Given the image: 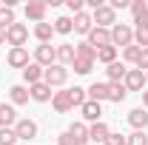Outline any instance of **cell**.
Listing matches in <instances>:
<instances>
[{"mask_svg":"<svg viewBox=\"0 0 148 145\" xmlns=\"http://www.w3.org/2000/svg\"><path fill=\"white\" fill-rule=\"evenodd\" d=\"M43 83H46V85H51V88L66 85V83H69V68H66V66H60V63L49 66V68L43 71Z\"/></svg>","mask_w":148,"mask_h":145,"instance_id":"cell-1","label":"cell"},{"mask_svg":"<svg viewBox=\"0 0 148 145\" xmlns=\"http://www.w3.org/2000/svg\"><path fill=\"white\" fill-rule=\"evenodd\" d=\"M26 40H29V26L26 23H14L6 29V43L12 49H26Z\"/></svg>","mask_w":148,"mask_h":145,"instance_id":"cell-2","label":"cell"},{"mask_svg":"<svg viewBox=\"0 0 148 145\" xmlns=\"http://www.w3.org/2000/svg\"><path fill=\"white\" fill-rule=\"evenodd\" d=\"M91 20H94V26H100V29H114L117 26V12L111 9L108 3H103L100 9L91 12Z\"/></svg>","mask_w":148,"mask_h":145,"instance_id":"cell-3","label":"cell"},{"mask_svg":"<svg viewBox=\"0 0 148 145\" xmlns=\"http://www.w3.org/2000/svg\"><path fill=\"white\" fill-rule=\"evenodd\" d=\"M134 43V29H131L128 23H117L114 29H111V46L114 49H125V46H131Z\"/></svg>","mask_w":148,"mask_h":145,"instance_id":"cell-4","label":"cell"},{"mask_svg":"<svg viewBox=\"0 0 148 145\" xmlns=\"http://www.w3.org/2000/svg\"><path fill=\"white\" fill-rule=\"evenodd\" d=\"M34 63L43 66V68L54 66V63H57V49L51 46V43H40V46L34 49Z\"/></svg>","mask_w":148,"mask_h":145,"instance_id":"cell-5","label":"cell"},{"mask_svg":"<svg viewBox=\"0 0 148 145\" xmlns=\"http://www.w3.org/2000/svg\"><path fill=\"white\" fill-rule=\"evenodd\" d=\"M80 114H83V120L91 125V122H103V103H94V100H86L83 105H80Z\"/></svg>","mask_w":148,"mask_h":145,"instance_id":"cell-6","label":"cell"},{"mask_svg":"<svg viewBox=\"0 0 148 145\" xmlns=\"http://www.w3.org/2000/svg\"><path fill=\"white\" fill-rule=\"evenodd\" d=\"M86 43L94 46V49H106V46H111V29H100V26H94L91 34L86 37Z\"/></svg>","mask_w":148,"mask_h":145,"instance_id":"cell-7","label":"cell"},{"mask_svg":"<svg viewBox=\"0 0 148 145\" xmlns=\"http://www.w3.org/2000/svg\"><path fill=\"white\" fill-rule=\"evenodd\" d=\"M123 85H125L128 91H140V94H143V88H145V71H140V68H128Z\"/></svg>","mask_w":148,"mask_h":145,"instance_id":"cell-8","label":"cell"},{"mask_svg":"<svg viewBox=\"0 0 148 145\" xmlns=\"http://www.w3.org/2000/svg\"><path fill=\"white\" fill-rule=\"evenodd\" d=\"M14 134H17V140H34L37 137V122L29 120V117H23V120L14 122Z\"/></svg>","mask_w":148,"mask_h":145,"instance_id":"cell-9","label":"cell"},{"mask_svg":"<svg viewBox=\"0 0 148 145\" xmlns=\"http://www.w3.org/2000/svg\"><path fill=\"white\" fill-rule=\"evenodd\" d=\"M46 9H49V3L32 0V3H26V17L34 20V26H37V23H46Z\"/></svg>","mask_w":148,"mask_h":145,"instance_id":"cell-10","label":"cell"},{"mask_svg":"<svg viewBox=\"0 0 148 145\" xmlns=\"http://www.w3.org/2000/svg\"><path fill=\"white\" fill-rule=\"evenodd\" d=\"M6 63L12 66V68H26L32 60H29V49H9V54H6Z\"/></svg>","mask_w":148,"mask_h":145,"instance_id":"cell-11","label":"cell"},{"mask_svg":"<svg viewBox=\"0 0 148 145\" xmlns=\"http://www.w3.org/2000/svg\"><path fill=\"white\" fill-rule=\"evenodd\" d=\"M108 134H111V128L106 125V122H91V125H88V140H91L94 145H103L108 140Z\"/></svg>","mask_w":148,"mask_h":145,"instance_id":"cell-12","label":"cell"},{"mask_svg":"<svg viewBox=\"0 0 148 145\" xmlns=\"http://www.w3.org/2000/svg\"><path fill=\"white\" fill-rule=\"evenodd\" d=\"M128 125L134 128V131H145L148 128V111L140 105V108H134V111H128Z\"/></svg>","mask_w":148,"mask_h":145,"instance_id":"cell-13","label":"cell"},{"mask_svg":"<svg viewBox=\"0 0 148 145\" xmlns=\"http://www.w3.org/2000/svg\"><path fill=\"white\" fill-rule=\"evenodd\" d=\"M91 29H94V20H91V14H88V12L74 14V31H77V34L88 37V34H91Z\"/></svg>","mask_w":148,"mask_h":145,"instance_id":"cell-14","label":"cell"},{"mask_svg":"<svg viewBox=\"0 0 148 145\" xmlns=\"http://www.w3.org/2000/svg\"><path fill=\"white\" fill-rule=\"evenodd\" d=\"M17 111H14V105L12 103H0V128H14V122H17Z\"/></svg>","mask_w":148,"mask_h":145,"instance_id":"cell-15","label":"cell"},{"mask_svg":"<svg viewBox=\"0 0 148 145\" xmlns=\"http://www.w3.org/2000/svg\"><path fill=\"white\" fill-rule=\"evenodd\" d=\"M131 14H134L137 29L140 26H148V3L145 0H131Z\"/></svg>","mask_w":148,"mask_h":145,"instance_id":"cell-16","label":"cell"},{"mask_svg":"<svg viewBox=\"0 0 148 145\" xmlns=\"http://www.w3.org/2000/svg\"><path fill=\"white\" fill-rule=\"evenodd\" d=\"M43 71H46V68H43V66H37L34 60L23 68V80L29 83V88H32V85H37V83H43Z\"/></svg>","mask_w":148,"mask_h":145,"instance_id":"cell-17","label":"cell"},{"mask_svg":"<svg viewBox=\"0 0 148 145\" xmlns=\"http://www.w3.org/2000/svg\"><path fill=\"white\" fill-rule=\"evenodd\" d=\"M51 105H54L57 114H69L74 108L71 105V97H69V91H54V97H51Z\"/></svg>","mask_w":148,"mask_h":145,"instance_id":"cell-18","label":"cell"},{"mask_svg":"<svg viewBox=\"0 0 148 145\" xmlns=\"http://www.w3.org/2000/svg\"><path fill=\"white\" fill-rule=\"evenodd\" d=\"M57 49V63H60V66H66V68H69V66H71L74 63V46L71 43H60V46H54Z\"/></svg>","mask_w":148,"mask_h":145,"instance_id":"cell-19","label":"cell"},{"mask_svg":"<svg viewBox=\"0 0 148 145\" xmlns=\"http://www.w3.org/2000/svg\"><path fill=\"white\" fill-rule=\"evenodd\" d=\"M125 74H128V68H125V63H111V66H106V77H108V83H123L125 80Z\"/></svg>","mask_w":148,"mask_h":145,"instance_id":"cell-20","label":"cell"},{"mask_svg":"<svg viewBox=\"0 0 148 145\" xmlns=\"http://www.w3.org/2000/svg\"><path fill=\"white\" fill-rule=\"evenodd\" d=\"M29 94H32V100H34V103H49V100L54 97L51 85H46V83H37V85H32V88H29Z\"/></svg>","mask_w":148,"mask_h":145,"instance_id":"cell-21","label":"cell"},{"mask_svg":"<svg viewBox=\"0 0 148 145\" xmlns=\"http://www.w3.org/2000/svg\"><path fill=\"white\" fill-rule=\"evenodd\" d=\"M86 94H88V100H94V103H103V100H108V83H91L86 88Z\"/></svg>","mask_w":148,"mask_h":145,"instance_id":"cell-22","label":"cell"},{"mask_svg":"<svg viewBox=\"0 0 148 145\" xmlns=\"http://www.w3.org/2000/svg\"><path fill=\"white\" fill-rule=\"evenodd\" d=\"M9 100H12V105H26L32 100V94H29L26 85H12L9 88Z\"/></svg>","mask_w":148,"mask_h":145,"instance_id":"cell-23","label":"cell"},{"mask_svg":"<svg viewBox=\"0 0 148 145\" xmlns=\"http://www.w3.org/2000/svg\"><path fill=\"white\" fill-rule=\"evenodd\" d=\"M117 54H120V49H114V46L97 49V63H103V66H111V63H117Z\"/></svg>","mask_w":148,"mask_h":145,"instance_id":"cell-24","label":"cell"},{"mask_svg":"<svg viewBox=\"0 0 148 145\" xmlns=\"http://www.w3.org/2000/svg\"><path fill=\"white\" fill-rule=\"evenodd\" d=\"M69 134H71L80 145L88 142V125H86V122H71V125H69Z\"/></svg>","mask_w":148,"mask_h":145,"instance_id":"cell-25","label":"cell"},{"mask_svg":"<svg viewBox=\"0 0 148 145\" xmlns=\"http://www.w3.org/2000/svg\"><path fill=\"white\" fill-rule=\"evenodd\" d=\"M125 97H128V88L123 83H108V100L111 103H123Z\"/></svg>","mask_w":148,"mask_h":145,"instance_id":"cell-26","label":"cell"},{"mask_svg":"<svg viewBox=\"0 0 148 145\" xmlns=\"http://www.w3.org/2000/svg\"><path fill=\"white\" fill-rule=\"evenodd\" d=\"M51 34H54V26L51 23H37L34 26V37L40 43H51Z\"/></svg>","mask_w":148,"mask_h":145,"instance_id":"cell-27","label":"cell"},{"mask_svg":"<svg viewBox=\"0 0 148 145\" xmlns=\"http://www.w3.org/2000/svg\"><path fill=\"white\" fill-rule=\"evenodd\" d=\"M51 26H54V34H71V31H74V20L66 17V14H63V17H57Z\"/></svg>","mask_w":148,"mask_h":145,"instance_id":"cell-28","label":"cell"},{"mask_svg":"<svg viewBox=\"0 0 148 145\" xmlns=\"http://www.w3.org/2000/svg\"><path fill=\"white\" fill-rule=\"evenodd\" d=\"M74 54H77V57H86V60H94V63H97V49H94V46H88L86 40L74 46Z\"/></svg>","mask_w":148,"mask_h":145,"instance_id":"cell-29","label":"cell"},{"mask_svg":"<svg viewBox=\"0 0 148 145\" xmlns=\"http://www.w3.org/2000/svg\"><path fill=\"white\" fill-rule=\"evenodd\" d=\"M17 20H14V9L12 6H0V29H9V26H14Z\"/></svg>","mask_w":148,"mask_h":145,"instance_id":"cell-30","label":"cell"},{"mask_svg":"<svg viewBox=\"0 0 148 145\" xmlns=\"http://www.w3.org/2000/svg\"><path fill=\"white\" fill-rule=\"evenodd\" d=\"M71 68H74L77 74H91V68H94V60H86V57H74Z\"/></svg>","mask_w":148,"mask_h":145,"instance_id":"cell-31","label":"cell"},{"mask_svg":"<svg viewBox=\"0 0 148 145\" xmlns=\"http://www.w3.org/2000/svg\"><path fill=\"white\" fill-rule=\"evenodd\" d=\"M69 97H71V105L74 108H80L86 100H88V94H86V88H80V85H74V88H69Z\"/></svg>","mask_w":148,"mask_h":145,"instance_id":"cell-32","label":"cell"},{"mask_svg":"<svg viewBox=\"0 0 148 145\" xmlns=\"http://www.w3.org/2000/svg\"><path fill=\"white\" fill-rule=\"evenodd\" d=\"M140 54H143V49H140V46H134V43L123 49V60H125V63H134V66H137V60H140Z\"/></svg>","mask_w":148,"mask_h":145,"instance_id":"cell-33","label":"cell"},{"mask_svg":"<svg viewBox=\"0 0 148 145\" xmlns=\"http://www.w3.org/2000/svg\"><path fill=\"white\" fill-rule=\"evenodd\" d=\"M134 46H140V49H148V26H140V29H134Z\"/></svg>","mask_w":148,"mask_h":145,"instance_id":"cell-34","label":"cell"},{"mask_svg":"<svg viewBox=\"0 0 148 145\" xmlns=\"http://www.w3.org/2000/svg\"><path fill=\"white\" fill-rule=\"evenodd\" d=\"M0 145H17L14 128H0Z\"/></svg>","mask_w":148,"mask_h":145,"instance_id":"cell-35","label":"cell"},{"mask_svg":"<svg viewBox=\"0 0 148 145\" xmlns=\"http://www.w3.org/2000/svg\"><path fill=\"white\" fill-rule=\"evenodd\" d=\"M125 142L128 145H148V134L145 131H134L131 137H125Z\"/></svg>","mask_w":148,"mask_h":145,"instance_id":"cell-36","label":"cell"},{"mask_svg":"<svg viewBox=\"0 0 148 145\" xmlns=\"http://www.w3.org/2000/svg\"><path fill=\"white\" fill-rule=\"evenodd\" d=\"M103 145H128V142H125V137H123V134H114V131H111L108 140H106Z\"/></svg>","mask_w":148,"mask_h":145,"instance_id":"cell-37","label":"cell"},{"mask_svg":"<svg viewBox=\"0 0 148 145\" xmlns=\"http://www.w3.org/2000/svg\"><path fill=\"white\" fill-rule=\"evenodd\" d=\"M57 145H80V142L74 140L69 131H63V134H60V140H57Z\"/></svg>","mask_w":148,"mask_h":145,"instance_id":"cell-38","label":"cell"},{"mask_svg":"<svg viewBox=\"0 0 148 145\" xmlns=\"http://www.w3.org/2000/svg\"><path fill=\"white\" fill-rule=\"evenodd\" d=\"M137 68H140V71H148V49H143V54L137 60Z\"/></svg>","mask_w":148,"mask_h":145,"instance_id":"cell-39","label":"cell"},{"mask_svg":"<svg viewBox=\"0 0 148 145\" xmlns=\"http://www.w3.org/2000/svg\"><path fill=\"white\" fill-rule=\"evenodd\" d=\"M66 6H69V12H74V14H80V12H83V6H86V3H83V0H69V3H66Z\"/></svg>","mask_w":148,"mask_h":145,"instance_id":"cell-40","label":"cell"},{"mask_svg":"<svg viewBox=\"0 0 148 145\" xmlns=\"http://www.w3.org/2000/svg\"><path fill=\"white\" fill-rule=\"evenodd\" d=\"M108 6L114 9V12H117V9H131V3H128V0H111Z\"/></svg>","mask_w":148,"mask_h":145,"instance_id":"cell-41","label":"cell"},{"mask_svg":"<svg viewBox=\"0 0 148 145\" xmlns=\"http://www.w3.org/2000/svg\"><path fill=\"white\" fill-rule=\"evenodd\" d=\"M143 108L148 111V91H143Z\"/></svg>","mask_w":148,"mask_h":145,"instance_id":"cell-42","label":"cell"},{"mask_svg":"<svg viewBox=\"0 0 148 145\" xmlns=\"http://www.w3.org/2000/svg\"><path fill=\"white\" fill-rule=\"evenodd\" d=\"M6 43V29H0V46Z\"/></svg>","mask_w":148,"mask_h":145,"instance_id":"cell-43","label":"cell"},{"mask_svg":"<svg viewBox=\"0 0 148 145\" xmlns=\"http://www.w3.org/2000/svg\"><path fill=\"white\" fill-rule=\"evenodd\" d=\"M145 85H148V71H145Z\"/></svg>","mask_w":148,"mask_h":145,"instance_id":"cell-44","label":"cell"},{"mask_svg":"<svg viewBox=\"0 0 148 145\" xmlns=\"http://www.w3.org/2000/svg\"><path fill=\"white\" fill-rule=\"evenodd\" d=\"M0 6H3V3H0Z\"/></svg>","mask_w":148,"mask_h":145,"instance_id":"cell-45","label":"cell"}]
</instances>
